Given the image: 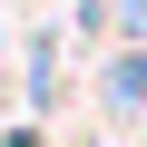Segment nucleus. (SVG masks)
Wrapping results in <instances>:
<instances>
[{
	"mask_svg": "<svg viewBox=\"0 0 147 147\" xmlns=\"http://www.w3.org/2000/svg\"><path fill=\"white\" fill-rule=\"evenodd\" d=\"M10 147H30V137H10Z\"/></svg>",
	"mask_w": 147,
	"mask_h": 147,
	"instance_id": "1",
	"label": "nucleus"
}]
</instances>
